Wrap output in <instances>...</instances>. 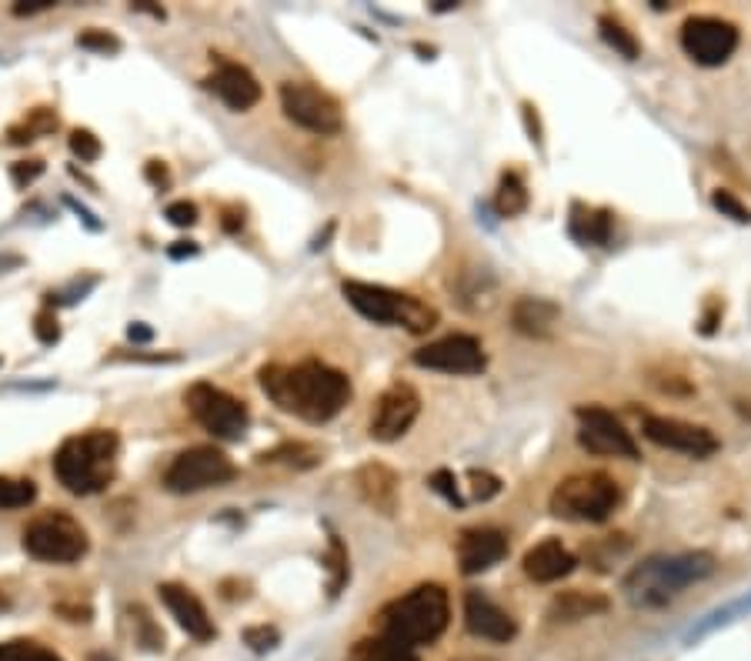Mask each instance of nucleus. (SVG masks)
<instances>
[{
    "label": "nucleus",
    "mask_w": 751,
    "mask_h": 661,
    "mask_svg": "<svg viewBox=\"0 0 751 661\" xmlns=\"http://www.w3.org/2000/svg\"><path fill=\"white\" fill-rule=\"evenodd\" d=\"M260 391L307 424H324L351 402V381L324 361H301L294 368L268 365L260 368Z\"/></svg>",
    "instance_id": "nucleus-1"
},
{
    "label": "nucleus",
    "mask_w": 751,
    "mask_h": 661,
    "mask_svg": "<svg viewBox=\"0 0 751 661\" xmlns=\"http://www.w3.org/2000/svg\"><path fill=\"white\" fill-rule=\"evenodd\" d=\"M715 571L712 551H682V555H658L638 564L625 579V595L638 608H658L678 598L688 585L704 582Z\"/></svg>",
    "instance_id": "nucleus-2"
},
{
    "label": "nucleus",
    "mask_w": 751,
    "mask_h": 661,
    "mask_svg": "<svg viewBox=\"0 0 751 661\" xmlns=\"http://www.w3.org/2000/svg\"><path fill=\"white\" fill-rule=\"evenodd\" d=\"M120 441L114 431H87L67 437L54 455L58 481L74 495H98L117 474Z\"/></svg>",
    "instance_id": "nucleus-3"
},
{
    "label": "nucleus",
    "mask_w": 751,
    "mask_h": 661,
    "mask_svg": "<svg viewBox=\"0 0 751 661\" xmlns=\"http://www.w3.org/2000/svg\"><path fill=\"white\" fill-rule=\"evenodd\" d=\"M448 619H451L448 592L441 585H418L415 592L391 601L381 611V635L408 648H418L445 635Z\"/></svg>",
    "instance_id": "nucleus-4"
},
{
    "label": "nucleus",
    "mask_w": 751,
    "mask_h": 661,
    "mask_svg": "<svg viewBox=\"0 0 751 661\" xmlns=\"http://www.w3.org/2000/svg\"><path fill=\"white\" fill-rule=\"evenodd\" d=\"M341 291H344L347 304L374 325H405L415 334H424L437 325L434 307L411 297V294H397L391 288L365 284V281H344Z\"/></svg>",
    "instance_id": "nucleus-5"
},
{
    "label": "nucleus",
    "mask_w": 751,
    "mask_h": 661,
    "mask_svg": "<svg viewBox=\"0 0 751 661\" xmlns=\"http://www.w3.org/2000/svg\"><path fill=\"white\" fill-rule=\"evenodd\" d=\"M551 514L561 521H578V524H598L608 521V514L618 505V484L601 474H571L551 492Z\"/></svg>",
    "instance_id": "nucleus-6"
},
{
    "label": "nucleus",
    "mask_w": 751,
    "mask_h": 661,
    "mask_svg": "<svg viewBox=\"0 0 751 661\" xmlns=\"http://www.w3.org/2000/svg\"><path fill=\"white\" fill-rule=\"evenodd\" d=\"M24 548L27 555H34L37 561H51V564H74L87 555L91 542H87L84 527L64 514V511H51L40 514L37 521L27 524L24 532Z\"/></svg>",
    "instance_id": "nucleus-7"
},
{
    "label": "nucleus",
    "mask_w": 751,
    "mask_h": 661,
    "mask_svg": "<svg viewBox=\"0 0 751 661\" xmlns=\"http://www.w3.org/2000/svg\"><path fill=\"white\" fill-rule=\"evenodd\" d=\"M234 474L238 468L225 452L214 445H198L174 458V465L164 474V484L174 495H194L204 488H217V484H228Z\"/></svg>",
    "instance_id": "nucleus-8"
},
{
    "label": "nucleus",
    "mask_w": 751,
    "mask_h": 661,
    "mask_svg": "<svg viewBox=\"0 0 751 661\" xmlns=\"http://www.w3.org/2000/svg\"><path fill=\"white\" fill-rule=\"evenodd\" d=\"M188 408H191V415L198 418L201 428H207L214 437H225V441L244 437V431L251 424L247 405L238 402L234 394L207 384V381H201V384H194L188 391Z\"/></svg>",
    "instance_id": "nucleus-9"
},
{
    "label": "nucleus",
    "mask_w": 751,
    "mask_h": 661,
    "mask_svg": "<svg viewBox=\"0 0 751 661\" xmlns=\"http://www.w3.org/2000/svg\"><path fill=\"white\" fill-rule=\"evenodd\" d=\"M281 107L288 120L311 130V135H338L344 124L341 104L315 84H301V80L281 84Z\"/></svg>",
    "instance_id": "nucleus-10"
},
{
    "label": "nucleus",
    "mask_w": 751,
    "mask_h": 661,
    "mask_svg": "<svg viewBox=\"0 0 751 661\" xmlns=\"http://www.w3.org/2000/svg\"><path fill=\"white\" fill-rule=\"evenodd\" d=\"M682 48L701 67H722L738 51V27L722 17H688L682 27Z\"/></svg>",
    "instance_id": "nucleus-11"
},
{
    "label": "nucleus",
    "mask_w": 751,
    "mask_h": 661,
    "mask_svg": "<svg viewBox=\"0 0 751 661\" xmlns=\"http://www.w3.org/2000/svg\"><path fill=\"white\" fill-rule=\"evenodd\" d=\"M578 441L582 448L598 455V458H638V445L632 431L618 421L611 411L604 408H578Z\"/></svg>",
    "instance_id": "nucleus-12"
},
{
    "label": "nucleus",
    "mask_w": 751,
    "mask_h": 661,
    "mask_svg": "<svg viewBox=\"0 0 751 661\" xmlns=\"http://www.w3.org/2000/svg\"><path fill=\"white\" fill-rule=\"evenodd\" d=\"M415 365L441 374H481L488 358L474 334H448L415 351Z\"/></svg>",
    "instance_id": "nucleus-13"
},
{
    "label": "nucleus",
    "mask_w": 751,
    "mask_h": 661,
    "mask_svg": "<svg viewBox=\"0 0 751 661\" xmlns=\"http://www.w3.org/2000/svg\"><path fill=\"white\" fill-rule=\"evenodd\" d=\"M421 415V394L405 384V381H394L391 387L381 391V398L374 405V415H371V437L374 441H397L405 437L411 431V424L418 421Z\"/></svg>",
    "instance_id": "nucleus-14"
},
{
    "label": "nucleus",
    "mask_w": 751,
    "mask_h": 661,
    "mask_svg": "<svg viewBox=\"0 0 751 661\" xmlns=\"http://www.w3.org/2000/svg\"><path fill=\"white\" fill-rule=\"evenodd\" d=\"M645 437L654 441L658 448L682 452L691 458H709L718 452V437L709 428L665 418V415H645Z\"/></svg>",
    "instance_id": "nucleus-15"
},
{
    "label": "nucleus",
    "mask_w": 751,
    "mask_h": 661,
    "mask_svg": "<svg viewBox=\"0 0 751 661\" xmlns=\"http://www.w3.org/2000/svg\"><path fill=\"white\" fill-rule=\"evenodd\" d=\"M464 625L471 635H478L484 641H498V645H505L518 635V622L484 592L464 595Z\"/></svg>",
    "instance_id": "nucleus-16"
},
{
    "label": "nucleus",
    "mask_w": 751,
    "mask_h": 661,
    "mask_svg": "<svg viewBox=\"0 0 751 661\" xmlns=\"http://www.w3.org/2000/svg\"><path fill=\"white\" fill-rule=\"evenodd\" d=\"M508 558V538L498 527H468L458 538V564L464 575H481Z\"/></svg>",
    "instance_id": "nucleus-17"
},
{
    "label": "nucleus",
    "mask_w": 751,
    "mask_h": 661,
    "mask_svg": "<svg viewBox=\"0 0 751 661\" xmlns=\"http://www.w3.org/2000/svg\"><path fill=\"white\" fill-rule=\"evenodd\" d=\"M157 592H161V601L167 605V611L174 614V622H178L194 641H211L217 635L207 608L201 605V598L191 588H184V585H161Z\"/></svg>",
    "instance_id": "nucleus-18"
},
{
    "label": "nucleus",
    "mask_w": 751,
    "mask_h": 661,
    "mask_svg": "<svg viewBox=\"0 0 751 661\" xmlns=\"http://www.w3.org/2000/svg\"><path fill=\"white\" fill-rule=\"evenodd\" d=\"M207 87H211V91H214L220 101H225L231 111H251V107L260 101V84H257V77H254L247 67L231 64V61H220V64H217V71L211 74Z\"/></svg>",
    "instance_id": "nucleus-19"
},
{
    "label": "nucleus",
    "mask_w": 751,
    "mask_h": 661,
    "mask_svg": "<svg viewBox=\"0 0 751 661\" xmlns=\"http://www.w3.org/2000/svg\"><path fill=\"white\" fill-rule=\"evenodd\" d=\"M358 495L365 498V505H371L378 514H394L397 511V498H402V478H397L387 465L371 461L361 465L355 474Z\"/></svg>",
    "instance_id": "nucleus-20"
},
{
    "label": "nucleus",
    "mask_w": 751,
    "mask_h": 661,
    "mask_svg": "<svg viewBox=\"0 0 751 661\" xmlns=\"http://www.w3.org/2000/svg\"><path fill=\"white\" fill-rule=\"evenodd\" d=\"M571 571H574V555L561 542H555V538L535 545L532 551L524 555V575L532 579V582H538V585L561 582V579L571 575Z\"/></svg>",
    "instance_id": "nucleus-21"
},
{
    "label": "nucleus",
    "mask_w": 751,
    "mask_h": 661,
    "mask_svg": "<svg viewBox=\"0 0 751 661\" xmlns=\"http://www.w3.org/2000/svg\"><path fill=\"white\" fill-rule=\"evenodd\" d=\"M561 318V307L548 297H518L511 307V321L527 338H548Z\"/></svg>",
    "instance_id": "nucleus-22"
},
{
    "label": "nucleus",
    "mask_w": 751,
    "mask_h": 661,
    "mask_svg": "<svg viewBox=\"0 0 751 661\" xmlns=\"http://www.w3.org/2000/svg\"><path fill=\"white\" fill-rule=\"evenodd\" d=\"M611 211L604 207H585L574 204L571 207V238L582 244H608L611 238Z\"/></svg>",
    "instance_id": "nucleus-23"
},
{
    "label": "nucleus",
    "mask_w": 751,
    "mask_h": 661,
    "mask_svg": "<svg viewBox=\"0 0 751 661\" xmlns=\"http://www.w3.org/2000/svg\"><path fill=\"white\" fill-rule=\"evenodd\" d=\"M604 611H608V598L588 595V592H564L548 608L555 622H582V619H595V614H604Z\"/></svg>",
    "instance_id": "nucleus-24"
},
{
    "label": "nucleus",
    "mask_w": 751,
    "mask_h": 661,
    "mask_svg": "<svg viewBox=\"0 0 751 661\" xmlns=\"http://www.w3.org/2000/svg\"><path fill=\"white\" fill-rule=\"evenodd\" d=\"M351 661H418V651L394 638L378 635V638L358 641V648L351 651Z\"/></svg>",
    "instance_id": "nucleus-25"
},
{
    "label": "nucleus",
    "mask_w": 751,
    "mask_h": 661,
    "mask_svg": "<svg viewBox=\"0 0 751 661\" xmlns=\"http://www.w3.org/2000/svg\"><path fill=\"white\" fill-rule=\"evenodd\" d=\"M598 30L604 37V43L614 51V54H622L625 61H638L641 58V43L635 40V34L622 24V21H614L608 14L598 17Z\"/></svg>",
    "instance_id": "nucleus-26"
},
{
    "label": "nucleus",
    "mask_w": 751,
    "mask_h": 661,
    "mask_svg": "<svg viewBox=\"0 0 751 661\" xmlns=\"http://www.w3.org/2000/svg\"><path fill=\"white\" fill-rule=\"evenodd\" d=\"M495 207L501 217H518L527 211V188L524 181L518 178L514 170L501 174V185H498V194H495Z\"/></svg>",
    "instance_id": "nucleus-27"
},
{
    "label": "nucleus",
    "mask_w": 751,
    "mask_h": 661,
    "mask_svg": "<svg viewBox=\"0 0 751 661\" xmlns=\"http://www.w3.org/2000/svg\"><path fill=\"white\" fill-rule=\"evenodd\" d=\"M260 461H284L291 468H315L321 461V452L315 445H304V441H284L275 452H264Z\"/></svg>",
    "instance_id": "nucleus-28"
},
{
    "label": "nucleus",
    "mask_w": 751,
    "mask_h": 661,
    "mask_svg": "<svg viewBox=\"0 0 751 661\" xmlns=\"http://www.w3.org/2000/svg\"><path fill=\"white\" fill-rule=\"evenodd\" d=\"M34 498H37L34 481H27V478H0V511L27 508Z\"/></svg>",
    "instance_id": "nucleus-29"
},
{
    "label": "nucleus",
    "mask_w": 751,
    "mask_h": 661,
    "mask_svg": "<svg viewBox=\"0 0 751 661\" xmlns=\"http://www.w3.org/2000/svg\"><path fill=\"white\" fill-rule=\"evenodd\" d=\"M0 661H61V658L34 641H4L0 645Z\"/></svg>",
    "instance_id": "nucleus-30"
},
{
    "label": "nucleus",
    "mask_w": 751,
    "mask_h": 661,
    "mask_svg": "<svg viewBox=\"0 0 751 661\" xmlns=\"http://www.w3.org/2000/svg\"><path fill=\"white\" fill-rule=\"evenodd\" d=\"M468 481H471V498L474 501H492L495 495H501V478L492 474V471H484V468H471Z\"/></svg>",
    "instance_id": "nucleus-31"
},
{
    "label": "nucleus",
    "mask_w": 751,
    "mask_h": 661,
    "mask_svg": "<svg viewBox=\"0 0 751 661\" xmlns=\"http://www.w3.org/2000/svg\"><path fill=\"white\" fill-rule=\"evenodd\" d=\"M71 151H74V157H80V164H94L104 154L101 138L91 135V130H80V127L71 130Z\"/></svg>",
    "instance_id": "nucleus-32"
},
{
    "label": "nucleus",
    "mask_w": 751,
    "mask_h": 661,
    "mask_svg": "<svg viewBox=\"0 0 751 661\" xmlns=\"http://www.w3.org/2000/svg\"><path fill=\"white\" fill-rule=\"evenodd\" d=\"M328 571H331V582H328V588H331V595H338V592H341V585L347 582V551H344V545L338 542V535H331Z\"/></svg>",
    "instance_id": "nucleus-33"
},
{
    "label": "nucleus",
    "mask_w": 751,
    "mask_h": 661,
    "mask_svg": "<svg viewBox=\"0 0 751 661\" xmlns=\"http://www.w3.org/2000/svg\"><path fill=\"white\" fill-rule=\"evenodd\" d=\"M431 488L445 498L448 505H455V508H464V498H461V492H458V481H455V474L448 471V468H441V471H434L431 474Z\"/></svg>",
    "instance_id": "nucleus-34"
},
{
    "label": "nucleus",
    "mask_w": 751,
    "mask_h": 661,
    "mask_svg": "<svg viewBox=\"0 0 751 661\" xmlns=\"http://www.w3.org/2000/svg\"><path fill=\"white\" fill-rule=\"evenodd\" d=\"M712 204H715L725 217L738 220V225H751V211H748L731 191H715V194H712Z\"/></svg>",
    "instance_id": "nucleus-35"
},
{
    "label": "nucleus",
    "mask_w": 751,
    "mask_h": 661,
    "mask_svg": "<svg viewBox=\"0 0 751 661\" xmlns=\"http://www.w3.org/2000/svg\"><path fill=\"white\" fill-rule=\"evenodd\" d=\"M77 43L87 51H98V54H117L120 51V40L107 30H87L77 37Z\"/></svg>",
    "instance_id": "nucleus-36"
},
{
    "label": "nucleus",
    "mask_w": 751,
    "mask_h": 661,
    "mask_svg": "<svg viewBox=\"0 0 751 661\" xmlns=\"http://www.w3.org/2000/svg\"><path fill=\"white\" fill-rule=\"evenodd\" d=\"M244 641H247L257 654H264V651H275V648H278L281 635H278V628H271V625H254V628L244 632Z\"/></svg>",
    "instance_id": "nucleus-37"
},
{
    "label": "nucleus",
    "mask_w": 751,
    "mask_h": 661,
    "mask_svg": "<svg viewBox=\"0 0 751 661\" xmlns=\"http://www.w3.org/2000/svg\"><path fill=\"white\" fill-rule=\"evenodd\" d=\"M164 214L174 228H194L198 225V207L191 201H174V204H167Z\"/></svg>",
    "instance_id": "nucleus-38"
},
{
    "label": "nucleus",
    "mask_w": 751,
    "mask_h": 661,
    "mask_svg": "<svg viewBox=\"0 0 751 661\" xmlns=\"http://www.w3.org/2000/svg\"><path fill=\"white\" fill-rule=\"evenodd\" d=\"M43 174V161H17L14 167H11V181H14V188H30L37 178Z\"/></svg>",
    "instance_id": "nucleus-39"
},
{
    "label": "nucleus",
    "mask_w": 751,
    "mask_h": 661,
    "mask_svg": "<svg viewBox=\"0 0 751 661\" xmlns=\"http://www.w3.org/2000/svg\"><path fill=\"white\" fill-rule=\"evenodd\" d=\"M34 334L40 344H54L61 338V325H58V315L54 312H40L34 318Z\"/></svg>",
    "instance_id": "nucleus-40"
},
{
    "label": "nucleus",
    "mask_w": 751,
    "mask_h": 661,
    "mask_svg": "<svg viewBox=\"0 0 751 661\" xmlns=\"http://www.w3.org/2000/svg\"><path fill=\"white\" fill-rule=\"evenodd\" d=\"M135 614H138V619H135V625L141 628V641H144V648L157 651V648L164 645V635L154 628V622L148 619V611H144V608H135Z\"/></svg>",
    "instance_id": "nucleus-41"
},
{
    "label": "nucleus",
    "mask_w": 751,
    "mask_h": 661,
    "mask_svg": "<svg viewBox=\"0 0 751 661\" xmlns=\"http://www.w3.org/2000/svg\"><path fill=\"white\" fill-rule=\"evenodd\" d=\"M34 135H48V130H54L58 127V114L54 111H48V107H37V111H30V117L24 120Z\"/></svg>",
    "instance_id": "nucleus-42"
},
{
    "label": "nucleus",
    "mask_w": 751,
    "mask_h": 661,
    "mask_svg": "<svg viewBox=\"0 0 751 661\" xmlns=\"http://www.w3.org/2000/svg\"><path fill=\"white\" fill-rule=\"evenodd\" d=\"M144 178H148V181H151L157 191L170 185V174H167L164 161H148V167H144Z\"/></svg>",
    "instance_id": "nucleus-43"
},
{
    "label": "nucleus",
    "mask_w": 751,
    "mask_h": 661,
    "mask_svg": "<svg viewBox=\"0 0 751 661\" xmlns=\"http://www.w3.org/2000/svg\"><path fill=\"white\" fill-rule=\"evenodd\" d=\"M521 114H524V124H527V135H532V141H535V144H542V124H538V107H535V104H524V107H521Z\"/></svg>",
    "instance_id": "nucleus-44"
},
{
    "label": "nucleus",
    "mask_w": 751,
    "mask_h": 661,
    "mask_svg": "<svg viewBox=\"0 0 751 661\" xmlns=\"http://www.w3.org/2000/svg\"><path fill=\"white\" fill-rule=\"evenodd\" d=\"M148 361V365H164V361H181V355H141V351H135V355H114V361Z\"/></svg>",
    "instance_id": "nucleus-45"
},
{
    "label": "nucleus",
    "mask_w": 751,
    "mask_h": 661,
    "mask_svg": "<svg viewBox=\"0 0 751 661\" xmlns=\"http://www.w3.org/2000/svg\"><path fill=\"white\" fill-rule=\"evenodd\" d=\"M48 8H54V0H21L14 14H37V11H48Z\"/></svg>",
    "instance_id": "nucleus-46"
},
{
    "label": "nucleus",
    "mask_w": 751,
    "mask_h": 661,
    "mask_svg": "<svg viewBox=\"0 0 751 661\" xmlns=\"http://www.w3.org/2000/svg\"><path fill=\"white\" fill-rule=\"evenodd\" d=\"M127 338L144 344V341H151V338H154V331H151V328H144V325H130V328H127Z\"/></svg>",
    "instance_id": "nucleus-47"
},
{
    "label": "nucleus",
    "mask_w": 751,
    "mask_h": 661,
    "mask_svg": "<svg viewBox=\"0 0 751 661\" xmlns=\"http://www.w3.org/2000/svg\"><path fill=\"white\" fill-rule=\"evenodd\" d=\"M21 264H24V257H17V254H0V275L21 268Z\"/></svg>",
    "instance_id": "nucleus-48"
},
{
    "label": "nucleus",
    "mask_w": 751,
    "mask_h": 661,
    "mask_svg": "<svg viewBox=\"0 0 751 661\" xmlns=\"http://www.w3.org/2000/svg\"><path fill=\"white\" fill-rule=\"evenodd\" d=\"M191 254H198L194 241H178V247H170V257H191Z\"/></svg>",
    "instance_id": "nucleus-49"
},
{
    "label": "nucleus",
    "mask_w": 751,
    "mask_h": 661,
    "mask_svg": "<svg viewBox=\"0 0 751 661\" xmlns=\"http://www.w3.org/2000/svg\"><path fill=\"white\" fill-rule=\"evenodd\" d=\"M244 228V217H238V211H228V217H225V231H241Z\"/></svg>",
    "instance_id": "nucleus-50"
},
{
    "label": "nucleus",
    "mask_w": 751,
    "mask_h": 661,
    "mask_svg": "<svg viewBox=\"0 0 751 661\" xmlns=\"http://www.w3.org/2000/svg\"><path fill=\"white\" fill-rule=\"evenodd\" d=\"M8 605H11V598H8V595H4V588H0V611H4V608H8Z\"/></svg>",
    "instance_id": "nucleus-51"
},
{
    "label": "nucleus",
    "mask_w": 751,
    "mask_h": 661,
    "mask_svg": "<svg viewBox=\"0 0 751 661\" xmlns=\"http://www.w3.org/2000/svg\"><path fill=\"white\" fill-rule=\"evenodd\" d=\"M91 661H111L107 654H91Z\"/></svg>",
    "instance_id": "nucleus-52"
}]
</instances>
